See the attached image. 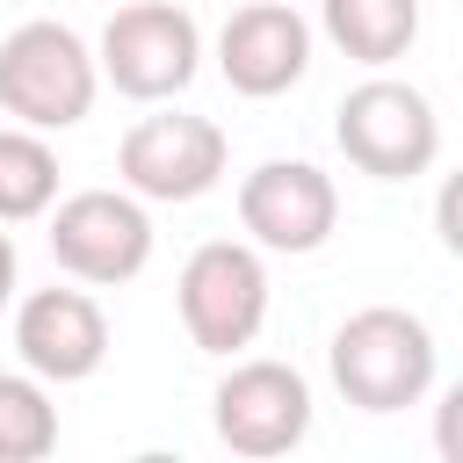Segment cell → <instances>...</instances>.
Wrapping results in <instances>:
<instances>
[{"label": "cell", "mask_w": 463, "mask_h": 463, "mask_svg": "<svg viewBox=\"0 0 463 463\" xmlns=\"http://www.w3.org/2000/svg\"><path fill=\"white\" fill-rule=\"evenodd\" d=\"M195 65H203V29L174 0L116 7L109 29H101V51H94V72L130 101H174L195 80Z\"/></svg>", "instance_id": "obj_5"}, {"label": "cell", "mask_w": 463, "mask_h": 463, "mask_svg": "<svg viewBox=\"0 0 463 463\" xmlns=\"http://www.w3.org/2000/svg\"><path fill=\"white\" fill-rule=\"evenodd\" d=\"M326 362H333V383H340V398L354 412H405V405H420L434 391L441 354H434L427 318H412L398 304H369V311L340 318Z\"/></svg>", "instance_id": "obj_1"}, {"label": "cell", "mask_w": 463, "mask_h": 463, "mask_svg": "<svg viewBox=\"0 0 463 463\" xmlns=\"http://www.w3.org/2000/svg\"><path fill=\"white\" fill-rule=\"evenodd\" d=\"M174 304H181V326L203 354L253 347L260 326H268V260H260V246H246V239L195 246L181 282H174Z\"/></svg>", "instance_id": "obj_4"}, {"label": "cell", "mask_w": 463, "mask_h": 463, "mask_svg": "<svg viewBox=\"0 0 463 463\" xmlns=\"http://www.w3.org/2000/svg\"><path fill=\"white\" fill-rule=\"evenodd\" d=\"M94 94H101V72H94V51L80 29L36 14L0 36V109L14 123L43 130V137L72 130V123H87Z\"/></svg>", "instance_id": "obj_2"}, {"label": "cell", "mask_w": 463, "mask_h": 463, "mask_svg": "<svg viewBox=\"0 0 463 463\" xmlns=\"http://www.w3.org/2000/svg\"><path fill=\"white\" fill-rule=\"evenodd\" d=\"M14 275H22V260H14V239L0 232V304L14 297Z\"/></svg>", "instance_id": "obj_15"}, {"label": "cell", "mask_w": 463, "mask_h": 463, "mask_svg": "<svg viewBox=\"0 0 463 463\" xmlns=\"http://www.w3.org/2000/svg\"><path fill=\"white\" fill-rule=\"evenodd\" d=\"M210 420H217V441L232 456H289L304 434H311V383L289 369V362H232V376L217 383L210 398Z\"/></svg>", "instance_id": "obj_8"}, {"label": "cell", "mask_w": 463, "mask_h": 463, "mask_svg": "<svg viewBox=\"0 0 463 463\" xmlns=\"http://www.w3.org/2000/svg\"><path fill=\"white\" fill-rule=\"evenodd\" d=\"M14 354L43 383H87L109 362V318L87 289H29L14 304Z\"/></svg>", "instance_id": "obj_11"}, {"label": "cell", "mask_w": 463, "mask_h": 463, "mask_svg": "<svg viewBox=\"0 0 463 463\" xmlns=\"http://www.w3.org/2000/svg\"><path fill=\"white\" fill-rule=\"evenodd\" d=\"M340 152L369 181H420L441 159V116L412 80H362L333 123Z\"/></svg>", "instance_id": "obj_3"}, {"label": "cell", "mask_w": 463, "mask_h": 463, "mask_svg": "<svg viewBox=\"0 0 463 463\" xmlns=\"http://www.w3.org/2000/svg\"><path fill=\"white\" fill-rule=\"evenodd\" d=\"M217 72L246 101H275L311 72V22L289 0H246L217 29Z\"/></svg>", "instance_id": "obj_10"}, {"label": "cell", "mask_w": 463, "mask_h": 463, "mask_svg": "<svg viewBox=\"0 0 463 463\" xmlns=\"http://www.w3.org/2000/svg\"><path fill=\"white\" fill-rule=\"evenodd\" d=\"M58 449L51 383L29 369H0V463H43Z\"/></svg>", "instance_id": "obj_14"}, {"label": "cell", "mask_w": 463, "mask_h": 463, "mask_svg": "<svg viewBox=\"0 0 463 463\" xmlns=\"http://www.w3.org/2000/svg\"><path fill=\"white\" fill-rule=\"evenodd\" d=\"M58 203V152L43 130L7 123L0 130V224H29Z\"/></svg>", "instance_id": "obj_13"}, {"label": "cell", "mask_w": 463, "mask_h": 463, "mask_svg": "<svg viewBox=\"0 0 463 463\" xmlns=\"http://www.w3.org/2000/svg\"><path fill=\"white\" fill-rule=\"evenodd\" d=\"M318 22L354 65H391L420 36V0H318Z\"/></svg>", "instance_id": "obj_12"}, {"label": "cell", "mask_w": 463, "mask_h": 463, "mask_svg": "<svg viewBox=\"0 0 463 463\" xmlns=\"http://www.w3.org/2000/svg\"><path fill=\"white\" fill-rule=\"evenodd\" d=\"M239 224L260 253H318L340 224V188L311 159H260L239 181Z\"/></svg>", "instance_id": "obj_9"}, {"label": "cell", "mask_w": 463, "mask_h": 463, "mask_svg": "<svg viewBox=\"0 0 463 463\" xmlns=\"http://www.w3.org/2000/svg\"><path fill=\"white\" fill-rule=\"evenodd\" d=\"M43 217H51V260L72 282L116 289V282L145 275V260H152V217L130 188H80V195L51 203Z\"/></svg>", "instance_id": "obj_7"}, {"label": "cell", "mask_w": 463, "mask_h": 463, "mask_svg": "<svg viewBox=\"0 0 463 463\" xmlns=\"http://www.w3.org/2000/svg\"><path fill=\"white\" fill-rule=\"evenodd\" d=\"M224 166H232V137L210 116H181V109L137 116L116 145V174L137 203H195L224 181Z\"/></svg>", "instance_id": "obj_6"}]
</instances>
